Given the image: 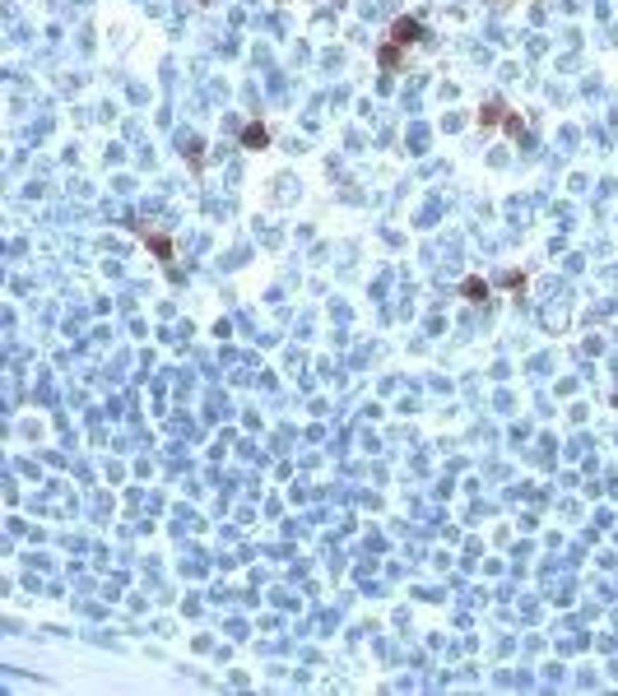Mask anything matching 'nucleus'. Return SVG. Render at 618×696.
Here are the masks:
<instances>
[{
  "mask_svg": "<svg viewBox=\"0 0 618 696\" xmlns=\"http://www.w3.org/2000/svg\"><path fill=\"white\" fill-rule=\"evenodd\" d=\"M242 144H247V149H265V144H270V130H265V126H247V130H242Z\"/></svg>",
  "mask_w": 618,
  "mask_h": 696,
  "instance_id": "obj_3",
  "label": "nucleus"
},
{
  "mask_svg": "<svg viewBox=\"0 0 618 696\" xmlns=\"http://www.w3.org/2000/svg\"><path fill=\"white\" fill-rule=\"evenodd\" d=\"M479 121H483V126H497V121H507V130H511V135H521V121H516V116H507V107H502V102H488Z\"/></svg>",
  "mask_w": 618,
  "mask_h": 696,
  "instance_id": "obj_2",
  "label": "nucleus"
},
{
  "mask_svg": "<svg viewBox=\"0 0 618 696\" xmlns=\"http://www.w3.org/2000/svg\"><path fill=\"white\" fill-rule=\"evenodd\" d=\"M145 242L158 251V260H168V265H172V242H168V237H149V232H145Z\"/></svg>",
  "mask_w": 618,
  "mask_h": 696,
  "instance_id": "obj_5",
  "label": "nucleus"
},
{
  "mask_svg": "<svg viewBox=\"0 0 618 696\" xmlns=\"http://www.w3.org/2000/svg\"><path fill=\"white\" fill-rule=\"evenodd\" d=\"M465 298H470V302H483V298H488V283H483V279H465Z\"/></svg>",
  "mask_w": 618,
  "mask_h": 696,
  "instance_id": "obj_4",
  "label": "nucleus"
},
{
  "mask_svg": "<svg viewBox=\"0 0 618 696\" xmlns=\"http://www.w3.org/2000/svg\"><path fill=\"white\" fill-rule=\"evenodd\" d=\"M391 42H395V47H414V42H428V28H423V19H395V23H391Z\"/></svg>",
  "mask_w": 618,
  "mask_h": 696,
  "instance_id": "obj_1",
  "label": "nucleus"
},
{
  "mask_svg": "<svg viewBox=\"0 0 618 696\" xmlns=\"http://www.w3.org/2000/svg\"><path fill=\"white\" fill-rule=\"evenodd\" d=\"M382 66H386V70L400 66V47H395V42H391V47H382Z\"/></svg>",
  "mask_w": 618,
  "mask_h": 696,
  "instance_id": "obj_6",
  "label": "nucleus"
}]
</instances>
